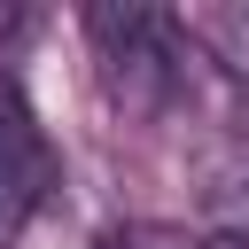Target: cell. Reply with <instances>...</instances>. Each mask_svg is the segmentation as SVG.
<instances>
[{
	"mask_svg": "<svg viewBox=\"0 0 249 249\" xmlns=\"http://www.w3.org/2000/svg\"><path fill=\"white\" fill-rule=\"evenodd\" d=\"M86 39L101 54V78L117 101L132 109H156L171 86H179V62L195 54L187 23L179 16H156V8H93L86 16Z\"/></svg>",
	"mask_w": 249,
	"mask_h": 249,
	"instance_id": "6da1fadb",
	"label": "cell"
},
{
	"mask_svg": "<svg viewBox=\"0 0 249 249\" xmlns=\"http://www.w3.org/2000/svg\"><path fill=\"white\" fill-rule=\"evenodd\" d=\"M47 179H54V148H47L39 117H31L23 86L0 70V249H16V233L31 226Z\"/></svg>",
	"mask_w": 249,
	"mask_h": 249,
	"instance_id": "7a4b0ae2",
	"label": "cell"
},
{
	"mask_svg": "<svg viewBox=\"0 0 249 249\" xmlns=\"http://www.w3.org/2000/svg\"><path fill=\"white\" fill-rule=\"evenodd\" d=\"M109 249H210V241L187 233V226H156V218H140V226H117Z\"/></svg>",
	"mask_w": 249,
	"mask_h": 249,
	"instance_id": "3957f363",
	"label": "cell"
}]
</instances>
